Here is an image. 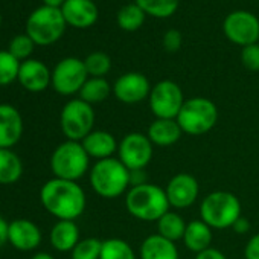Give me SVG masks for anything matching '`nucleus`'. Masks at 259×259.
<instances>
[{
  "mask_svg": "<svg viewBox=\"0 0 259 259\" xmlns=\"http://www.w3.org/2000/svg\"><path fill=\"white\" fill-rule=\"evenodd\" d=\"M40 201L43 207L58 220L75 221L85 210L87 198L84 189L70 180L51 179L40 189Z\"/></svg>",
  "mask_w": 259,
  "mask_h": 259,
  "instance_id": "f257e3e1",
  "label": "nucleus"
},
{
  "mask_svg": "<svg viewBox=\"0 0 259 259\" xmlns=\"http://www.w3.org/2000/svg\"><path fill=\"white\" fill-rule=\"evenodd\" d=\"M125 206L135 218L156 223L171 207L165 189L153 183L130 188L125 195Z\"/></svg>",
  "mask_w": 259,
  "mask_h": 259,
  "instance_id": "f03ea898",
  "label": "nucleus"
},
{
  "mask_svg": "<svg viewBox=\"0 0 259 259\" xmlns=\"http://www.w3.org/2000/svg\"><path fill=\"white\" fill-rule=\"evenodd\" d=\"M89 177L93 191L105 200L117 198L132 188L130 169L114 157L98 160L92 166Z\"/></svg>",
  "mask_w": 259,
  "mask_h": 259,
  "instance_id": "7ed1b4c3",
  "label": "nucleus"
},
{
  "mask_svg": "<svg viewBox=\"0 0 259 259\" xmlns=\"http://www.w3.org/2000/svg\"><path fill=\"white\" fill-rule=\"evenodd\" d=\"M200 217L212 229H229L241 215V201L227 191H215L206 195L200 204Z\"/></svg>",
  "mask_w": 259,
  "mask_h": 259,
  "instance_id": "20e7f679",
  "label": "nucleus"
},
{
  "mask_svg": "<svg viewBox=\"0 0 259 259\" xmlns=\"http://www.w3.org/2000/svg\"><path fill=\"white\" fill-rule=\"evenodd\" d=\"M90 166V157L81 142L66 141L60 144L51 156V169L57 179L78 182Z\"/></svg>",
  "mask_w": 259,
  "mask_h": 259,
  "instance_id": "39448f33",
  "label": "nucleus"
},
{
  "mask_svg": "<svg viewBox=\"0 0 259 259\" xmlns=\"http://www.w3.org/2000/svg\"><path fill=\"white\" fill-rule=\"evenodd\" d=\"M218 120V108L207 98H191L186 99L179 116L177 122L182 132L189 136H201L209 133Z\"/></svg>",
  "mask_w": 259,
  "mask_h": 259,
  "instance_id": "423d86ee",
  "label": "nucleus"
},
{
  "mask_svg": "<svg viewBox=\"0 0 259 259\" xmlns=\"http://www.w3.org/2000/svg\"><path fill=\"white\" fill-rule=\"evenodd\" d=\"M66 20L60 8L40 7L28 17L26 22V34L32 38V41L38 46H49L57 43L64 31Z\"/></svg>",
  "mask_w": 259,
  "mask_h": 259,
  "instance_id": "0eeeda50",
  "label": "nucleus"
},
{
  "mask_svg": "<svg viewBox=\"0 0 259 259\" xmlns=\"http://www.w3.org/2000/svg\"><path fill=\"white\" fill-rule=\"evenodd\" d=\"M61 132L67 141L81 142L87 135L93 132L95 111L93 105L82 99H72L64 104L60 116Z\"/></svg>",
  "mask_w": 259,
  "mask_h": 259,
  "instance_id": "6e6552de",
  "label": "nucleus"
},
{
  "mask_svg": "<svg viewBox=\"0 0 259 259\" xmlns=\"http://www.w3.org/2000/svg\"><path fill=\"white\" fill-rule=\"evenodd\" d=\"M148 101L156 119H177L186 99L177 82L163 79L153 85Z\"/></svg>",
  "mask_w": 259,
  "mask_h": 259,
  "instance_id": "1a4fd4ad",
  "label": "nucleus"
},
{
  "mask_svg": "<svg viewBox=\"0 0 259 259\" xmlns=\"http://www.w3.org/2000/svg\"><path fill=\"white\" fill-rule=\"evenodd\" d=\"M89 79V73L84 66V60L67 57L61 60L52 70V87L63 96L79 93L84 82Z\"/></svg>",
  "mask_w": 259,
  "mask_h": 259,
  "instance_id": "9d476101",
  "label": "nucleus"
},
{
  "mask_svg": "<svg viewBox=\"0 0 259 259\" xmlns=\"http://www.w3.org/2000/svg\"><path fill=\"white\" fill-rule=\"evenodd\" d=\"M153 147L147 135L130 133L117 145V159L130 171L145 169L153 159Z\"/></svg>",
  "mask_w": 259,
  "mask_h": 259,
  "instance_id": "9b49d317",
  "label": "nucleus"
},
{
  "mask_svg": "<svg viewBox=\"0 0 259 259\" xmlns=\"http://www.w3.org/2000/svg\"><path fill=\"white\" fill-rule=\"evenodd\" d=\"M223 31L232 43L245 48L259 40V19L248 11H233L224 19Z\"/></svg>",
  "mask_w": 259,
  "mask_h": 259,
  "instance_id": "f8f14e48",
  "label": "nucleus"
},
{
  "mask_svg": "<svg viewBox=\"0 0 259 259\" xmlns=\"http://www.w3.org/2000/svg\"><path fill=\"white\" fill-rule=\"evenodd\" d=\"M151 84L144 73L128 72L116 79L113 84V95L123 104H139L150 98Z\"/></svg>",
  "mask_w": 259,
  "mask_h": 259,
  "instance_id": "ddd939ff",
  "label": "nucleus"
},
{
  "mask_svg": "<svg viewBox=\"0 0 259 259\" xmlns=\"http://www.w3.org/2000/svg\"><path fill=\"white\" fill-rule=\"evenodd\" d=\"M165 192H166L171 207L186 209L197 201L198 194H200V186L194 176L180 172V174H176L168 182Z\"/></svg>",
  "mask_w": 259,
  "mask_h": 259,
  "instance_id": "4468645a",
  "label": "nucleus"
},
{
  "mask_svg": "<svg viewBox=\"0 0 259 259\" xmlns=\"http://www.w3.org/2000/svg\"><path fill=\"white\" fill-rule=\"evenodd\" d=\"M23 135V117L11 104H0V148L11 150Z\"/></svg>",
  "mask_w": 259,
  "mask_h": 259,
  "instance_id": "2eb2a0df",
  "label": "nucleus"
},
{
  "mask_svg": "<svg viewBox=\"0 0 259 259\" xmlns=\"http://www.w3.org/2000/svg\"><path fill=\"white\" fill-rule=\"evenodd\" d=\"M8 242L20 251L35 250L41 242V230L31 220H13L8 227Z\"/></svg>",
  "mask_w": 259,
  "mask_h": 259,
  "instance_id": "dca6fc26",
  "label": "nucleus"
},
{
  "mask_svg": "<svg viewBox=\"0 0 259 259\" xmlns=\"http://www.w3.org/2000/svg\"><path fill=\"white\" fill-rule=\"evenodd\" d=\"M61 13L66 23L78 29L93 26L99 17V11L93 0H66V4L61 7Z\"/></svg>",
  "mask_w": 259,
  "mask_h": 259,
  "instance_id": "f3484780",
  "label": "nucleus"
},
{
  "mask_svg": "<svg viewBox=\"0 0 259 259\" xmlns=\"http://www.w3.org/2000/svg\"><path fill=\"white\" fill-rule=\"evenodd\" d=\"M17 81L28 92L38 93L46 90L52 82V72L38 60H26L20 64Z\"/></svg>",
  "mask_w": 259,
  "mask_h": 259,
  "instance_id": "a211bd4d",
  "label": "nucleus"
},
{
  "mask_svg": "<svg viewBox=\"0 0 259 259\" xmlns=\"http://www.w3.org/2000/svg\"><path fill=\"white\" fill-rule=\"evenodd\" d=\"M81 145L85 150V153L89 154V157L96 159V162H98V160L113 157V154L117 153L119 144L116 142V139L111 133L104 132V130H93L90 135H87L81 141Z\"/></svg>",
  "mask_w": 259,
  "mask_h": 259,
  "instance_id": "6ab92c4d",
  "label": "nucleus"
},
{
  "mask_svg": "<svg viewBox=\"0 0 259 259\" xmlns=\"http://www.w3.org/2000/svg\"><path fill=\"white\" fill-rule=\"evenodd\" d=\"M183 132L177 122V119H154L148 126V139L153 145L157 147H171L177 144L182 138Z\"/></svg>",
  "mask_w": 259,
  "mask_h": 259,
  "instance_id": "aec40b11",
  "label": "nucleus"
},
{
  "mask_svg": "<svg viewBox=\"0 0 259 259\" xmlns=\"http://www.w3.org/2000/svg\"><path fill=\"white\" fill-rule=\"evenodd\" d=\"M139 256L141 259H179V250L172 241L156 233L144 239Z\"/></svg>",
  "mask_w": 259,
  "mask_h": 259,
  "instance_id": "412c9836",
  "label": "nucleus"
},
{
  "mask_svg": "<svg viewBox=\"0 0 259 259\" xmlns=\"http://www.w3.org/2000/svg\"><path fill=\"white\" fill-rule=\"evenodd\" d=\"M79 227L75 221L58 220L51 230V244L58 251H72L79 242Z\"/></svg>",
  "mask_w": 259,
  "mask_h": 259,
  "instance_id": "4be33fe9",
  "label": "nucleus"
},
{
  "mask_svg": "<svg viewBox=\"0 0 259 259\" xmlns=\"http://www.w3.org/2000/svg\"><path fill=\"white\" fill-rule=\"evenodd\" d=\"M185 245L194 251L201 253L210 247L212 242V227H209L201 220H192L186 224V230L183 235Z\"/></svg>",
  "mask_w": 259,
  "mask_h": 259,
  "instance_id": "5701e85b",
  "label": "nucleus"
},
{
  "mask_svg": "<svg viewBox=\"0 0 259 259\" xmlns=\"http://www.w3.org/2000/svg\"><path fill=\"white\" fill-rule=\"evenodd\" d=\"M23 163L13 150L0 148V185H13L20 180Z\"/></svg>",
  "mask_w": 259,
  "mask_h": 259,
  "instance_id": "b1692460",
  "label": "nucleus"
},
{
  "mask_svg": "<svg viewBox=\"0 0 259 259\" xmlns=\"http://www.w3.org/2000/svg\"><path fill=\"white\" fill-rule=\"evenodd\" d=\"M111 92H113V87L108 84L105 78L89 76V79L84 82L82 89L79 90V99L93 105V104L104 102L110 96Z\"/></svg>",
  "mask_w": 259,
  "mask_h": 259,
  "instance_id": "393cba45",
  "label": "nucleus"
},
{
  "mask_svg": "<svg viewBox=\"0 0 259 259\" xmlns=\"http://www.w3.org/2000/svg\"><path fill=\"white\" fill-rule=\"evenodd\" d=\"M186 224L183 217L177 212H171L168 210L159 221H157V233L172 242L183 239L185 230H186Z\"/></svg>",
  "mask_w": 259,
  "mask_h": 259,
  "instance_id": "a878e982",
  "label": "nucleus"
},
{
  "mask_svg": "<svg viewBox=\"0 0 259 259\" xmlns=\"http://www.w3.org/2000/svg\"><path fill=\"white\" fill-rule=\"evenodd\" d=\"M147 14L144 13V10L136 5V4H128L123 5L119 11H117V26L125 31V32H135L138 31L144 22H145Z\"/></svg>",
  "mask_w": 259,
  "mask_h": 259,
  "instance_id": "bb28decb",
  "label": "nucleus"
},
{
  "mask_svg": "<svg viewBox=\"0 0 259 259\" xmlns=\"http://www.w3.org/2000/svg\"><path fill=\"white\" fill-rule=\"evenodd\" d=\"M99 259H136L133 247L120 238H110L102 241Z\"/></svg>",
  "mask_w": 259,
  "mask_h": 259,
  "instance_id": "cd10ccee",
  "label": "nucleus"
},
{
  "mask_svg": "<svg viewBox=\"0 0 259 259\" xmlns=\"http://www.w3.org/2000/svg\"><path fill=\"white\" fill-rule=\"evenodd\" d=\"M135 4L139 5L147 16L157 19L171 17L179 8V0H135Z\"/></svg>",
  "mask_w": 259,
  "mask_h": 259,
  "instance_id": "c85d7f7f",
  "label": "nucleus"
},
{
  "mask_svg": "<svg viewBox=\"0 0 259 259\" xmlns=\"http://www.w3.org/2000/svg\"><path fill=\"white\" fill-rule=\"evenodd\" d=\"M85 70L92 78H104L111 69V58L105 52H92L84 60Z\"/></svg>",
  "mask_w": 259,
  "mask_h": 259,
  "instance_id": "c756f323",
  "label": "nucleus"
},
{
  "mask_svg": "<svg viewBox=\"0 0 259 259\" xmlns=\"http://www.w3.org/2000/svg\"><path fill=\"white\" fill-rule=\"evenodd\" d=\"M20 64L10 51H0V85H8L19 78Z\"/></svg>",
  "mask_w": 259,
  "mask_h": 259,
  "instance_id": "7c9ffc66",
  "label": "nucleus"
},
{
  "mask_svg": "<svg viewBox=\"0 0 259 259\" xmlns=\"http://www.w3.org/2000/svg\"><path fill=\"white\" fill-rule=\"evenodd\" d=\"M102 250V241L98 238L81 239L70 251L72 259H99Z\"/></svg>",
  "mask_w": 259,
  "mask_h": 259,
  "instance_id": "2f4dec72",
  "label": "nucleus"
},
{
  "mask_svg": "<svg viewBox=\"0 0 259 259\" xmlns=\"http://www.w3.org/2000/svg\"><path fill=\"white\" fill-rule=\"evenodd\" d=\"M34 48H35V43L32 41V38L28 34H22L11 40L8 51L13 57H16L20 63H23L29 60V57L34 52Z\"/></svg>",
  "mask_w": 259,
  "mask_h": 259,
  "instance_id": "473e14b6",
  "label": "nucleus"
},
{
  "mask_svg": "<svg viewBox=\"0 0 259 259\" xmlns=\"http://www.w3.org/2000/svg\"><path fill=\"white\" fill-rule=\"evenodd\" d=\"M241 63L251 72H259V45H250L241 51Z\"/></svg>",
  "mask_w": 259,
  "mask_h": 259,
  "instance_id": "72a5a7b5",
  "label": "nucleus"
},
{
  "mask_svg": "<svg viewBox=\"0 0 259 259\" xmlns=\"http://www.w3.org/2000/svg\"><path fill=\"white\" fill-rule=\"evenodd\" d=\"M182 43H183V37L180 34V31L177 29H169L165 32L163 35V48L168 51V52H177L180 48H182Z\"/></svg>",
  "mask_w": 259,
  "mask_h": 259,
  "instance_id": "f704fd0d",
  "label": "nucleus"
},
{
  "mask_svg": "<svg viewBox=\"0 0 259 259\" xmlns=\"http://www.w3.org/2000/svg\"><path fill=\"white\" fill-rule=\"evenodd\" d=\"M245 259H259V233L253 235L244 250Z\"/></svg>",
  "mask_w": 259,
  "mask_h": 259,
  "instance_id": "c9c22d12",
  "label": "nucleus"
},
{
  "mask_svg": "<svg viewBox=\"0 0 259 259\" xmlns=\"http://www.w3.org/2000/svg\"><path fill=\"white\" fill-rule=\"evenodd\" d=\"M145 183H148L145 169L130 171V185H132V188L133 186H141V185H145Z\"/></svg>",
  "mask_w": 259,
  "mask_h": 259,
  "instance_id": "e433bc0d",
  "label": "nucleus"
},
{
  "mask_svg": "<svg viewBox=\"0 0 259 259\" xmlns=\"http://www.w3.org/2000/svg\"><path fill=\"white\" fill-rule=\"evenodd\" d=\"M195 259H227L226 254L223 251H220L218 248H213V247H209L206 248L204 251L201 253H197V257Z\"/></svg>",
  "mask_w": 259,
  "mask_h": 259,
  "instance_id": "4c0bfd02",
  "label": "nucleus"
},
{
  "mask_svg": "<svg viewBox=\"0 0 259 259\" xmlns=\"http://www.w3.org/2000/svg\"><path fill=\"white\" fill-rule=\"evenodd\" d=\"M232 229H233L238 235H244V233H247V232L250 230V223H248L247 218L239 217V218L235 221V224L232 226Z\"/></svg>",
  "mask_w": 259,
  "mask_h": 259,
  "instance_id": "58836bf2",
  "label": "nucleus"
},
{
  "mask_svg": "<svg viewBox=\"0 0 259 259\" xmlns=\"http://www.w3.org/2000/svg\"><path fill=\"white\" fill-rule=\"evenodd\" d=\"M8 227L10 223L4 217H0V248L8 242Z\"/></svg>",
  "mask_w": 259,
  "mask_h": 259,
  "instance_id": "ea45409f",
  "label": "nucleus"
},
{
  "mask_svg": "<svg viewBox=\"0 0 259 259\" xmlns=\"http://www.w3.org/2000/svg\"><path fill=\"white\" fill-rule=\"evenodd\" d=\"M66 4V0H43L45 7H51V8H60Z\"/></svg>",
  "mask_w": 259,
  "mask_h": 259,
  "instance_id": "a19ab883",
  "label": "nucleus"
},
{
  "mask_svg": "<svg viewBox=\"0 0 259 259\" xmlns=\"http://www.w3.org/2000/svg\"><path fill=\"white\" fill-rule=\"evenodd\" d=\"M31 259H55L52 254H49V253H46V251H38V253H35Z\"/></svg>",
  "mask_w": 259,
  "mask_h": 259,
  "instance_id": "79ce46f5",
  "label": "nucleus"
},
{
  "mask_svg": "<svg viewBox=\"0 0 259 259\" xmlns=\"http://www.w3.org/2000/svg\"><path fill=\"white\" fill-rule=\"evenodd\" d=\"M0 25H2V16H0Z\"/></svg>",
  "mask_w": 259,
  "mask_h": 259,
  "instance_id": "37998d69",
  "label": "nucleus"
},
{
  "mask_svg": "<svg viewBox=\"0 0 259 259\" xmlns=\"http://www.w3.org/2000/svg\"><path fill=\"white\" fill-rule=\"evenodd\" d=\"M93 2H96V0H93Z\"/></svg>",
  "mask_w": 259,
  "mask_h": 259,
  "instance_id": "c03bdc74",
  "label": "nucleus"
}]
</instances>
